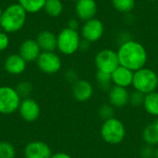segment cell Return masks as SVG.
I'll return each mask as SVG.
<instances>
[{"mask_svg": "<svg viewBox=\"0 0 158 158\" xmlns=\"http://www.w3.org/2000/svg\"><path fill=\"white\" fill-rule=\"evenodd\" d=\"M104 33L103 23L96 19H92L84 22L81 28V36L89 43L98 41Z\"/></svg>", "mask_w": 158, "mask_h": 158, "instance_id": "cell-10", "label": "cell"}, {"mask_svg": "<svg viewBox=\"0 0 158 158\" xmlns=\"http://www.w3.org/2000/svg\"><path fill=\"white\" fill-rule=\"evenodd\" d=\"M99 116L100 118L105 121L107 119H110L112 118H114V107L111 105H103L100 108H99Z\"/></svg>", "mask_w": 158, "mask_h": 158, "instance_id": "cell-28", "label": "cell"}, {"mask_svg": "<svg viewBox=\"0 0 158 158\" xmlns=\"http://www.w3.org/2000/svg\"><path fill=\"white\" fill-rule=\"evenodd\" d=\"M46 0H18V3L27 13L34 14L44 9Z\"/></svg>", "mask_w": 158, "mask_h": 158, "instance_id": "cell-20", "label": "cell"}, {"mask_svg": "<svg viewBox=\"0 0 158 158\" xmlns=\"http://www.w3.org/2000/svg\"><path fill=\"white\" fill-rule=\"evenodd\" d=\"M95 66L100 71L112 73L119 66L118 53L111 49L101 50L95 56Z\"/></svg>", "mask_w": 158, "mask_h": 158, "instance_id": "cell-7", "label": "cell"}, {"mask_svg": "<svg viewBox=\"0 0 158 158\" xmlns=\"http://www.w3.org/2000/svg\"><path fill=\"white\" fill-rule=\"evenodd\" d=\"M95 79H96V81L99 84V86L101 88H103L104 90H106L107 88H109V86L112 82L111 73H107V72H104V71H100V70H97Z\"/></svg>", "mask_w": 158, "mask_h": 158, "instance_id": "cell-24", "label": "cell"}, {"mask_svg": "<svg viewBox=\"0 0 158 158\" xmlns=\"http://www.w3.org/2000/svg\"><path fill=\"white\" fill-rule=\"evenodd\" d=\"M27 14L19 3L10 4L3 10L0 19L1 30L7 34L19 31L25 25Z\"/></svg>", "mask_w": 158, "mask_h": 158, "instance_id": "cell-2", "label": "cell"}, {"mask_svg": "<svg viewBox=\"0 0 158 158\" xmlns=\"http://www.w3.org/2000/svg\"><path fill=\"white\" fill-rule=\"evenodd\" d=\"M155 154L156 151L153 149L151 145H146L141 151V156L143 158H151L152 156H155Z\"/></svg>", "mask_w": 158, "mask_h": 158, "instance_id": "cell-30", "label": "cell"}, {"mask_svg": "<svg viewBox=\"0 0 158 158\" xmlns=\"http://www.w3.org/2000/svg\"><path fill=\"white\" fill-rule=\"evenodd\" d=\"M143 106L147 113L152 116L158 117V93L152 92L150 94H145Z\"/></svg>", "mask_w": 158, "mask_h": 158, "instance_id": "cell-19", "label": "cell"}, {"mask_svg": "<svg viewBox=\"0 0 158 158\" xmlns=\"http://www.w3.org/2000/svg\"><path fill=\"white\" fill-rule=\"evenodd\" d=\"M75 10L80 19L87 21L94 19L97 12V6L94 0H79L76 2Z\"/></svg>", "mask_w": 158, "mask_h": 158, "instance_id": "cell-14", "label": "cell"}, {"mask_svg": "<svg viewBox=\"0 0 158 158\" xmlns=\"http://www.w3.org/2000/svg\"><path fill=\"white\" fill-rule=\"evenodd\" d=\"M132 85L136 91L143 94L155 92L158 86V75L151 69L143 68L134 71Z\"/></svg>", "mask_w": 158, "mask_h": 158, "instance_id": "cell-3", "label": "cell"}, {"mask_svg": "<svg viewBox=\"0 0 158 158\" xmlns=\"http://www.w3.org/2000/svg\"><path fill=\"white\" fill-rule=\"evenodd\" d=\"M15 89L17 90L19 96L24 99V98L29 97L30 94L32 91V85L29 81H21L17 85V87Z\"/></svg>", "mask_w": 158, "mask_h": 158, "instance_id": "cell-26", "label": "cell"}, {"mask_svg": "<svg viewBox=\"0 0 158 158\" xmlns=\"http://www.w3.org/2000/svg\"><path fill=\"white\" fill-rule=\"evenodd\" d=\"M35 40L42 52H54L56 49V35L49 31H42Z\"/></svg>", "mask_w": 158, "mask_h": 158, "instance_id": "cell-18", "label": "cell"}, {"mask_svg": "<svg viewBox=\"0 0 158 158\" xmlns=\"http://www.w3.org/2000/svg\"><path fill=\"white\" fill-rule=\"evenodd\" d=\"M69 29H72V30H75L77 31V29L79 28V22L77 19H72L69 21V26H68Z\"/></svg>", "mask_w": 158, "mask_h": 158, "instance_id": "cell-32", "label": "cell"}, {"mask_svg": "<svg viewBox=\"0 0 158 158\" xmlns=\"http://www.w3.org/2000/svg\"><path fill=\"white\" fill-rule=\"evenodd\" d=\"M19 112L24 121L31 123L39 118L41 109L39 104L34 99L27 97L21 100L19 107Z\"/></svg>", "mask_w": 158, "mask_h": 158, "instance_id": "cell-9", "label": "cell"}, {"mask_svg": "<svg viewBox=\"0 0 158 158\" xmlns=\"http://www.w3.org/2000/svg\"><path fill=\"white\" fill-rule=\"evenodd\" d=\"M2 14H3V9H2V7H1V6H0V19H1Z\"/></svg>", "mask_w": 158, "mask_h": 158, "instance_id": "cell-35", "label": "cell"}, {"mask_svg": "<svg viewBox=\"0 0 158 158\" xmlns=\"http://www.w3.org/2000/svg\"><path fill=\"white\" fill-rule=\"evenodd\" d=\"M38 69L45 74H55L61 69V59L55 52H41L36 60Z\"/></svg>", "mask_w": 158, "mask_h": 158, "instance_id": "cell-8", "label": "cell"}, {"mask_svg": "<svg viewBox=\"0 0 158 158\" xmlns=\"http://www.w3.org/2000/svg\"><path fill=\"white\" fill-rule=\"evenodd\" d=\"M112 4L119 12H130L134 8L135 0H112Z\"/></svg>", "mask_w": 158, "mask_h": 158, "instance_id": "cell-23", "label": "cell"}, {"mask_svg": "<svg viewBox=\"0 0 158 158\" xmlns=\"http://www.w3.org/2000/svg\"><path fill=\"white\" fill-rule=\"evenodd\" d=\"M66 77H67V79L69 80V81H71V82H76L77 81V75L75 74V72L74 71H72V70H69V71H68V73L66 74Z\"/></svg>", "mask_w": 158, "mask_h": 158, "instance_id": "cell-31", "label": "cell"}, {"mask_svg": "<svg viewBox=\"0 0 158 158\" xmlns=\"http://www.w3.org/2000/svg\"><path fill=\"white\" fill-rule=\"evenodd\" d=\"M16 149L8 142H0V158H15Z\"/></svg>", "mask_w": 158, "mask_h": 158, "instance_id": "cell-25", "label": "cell"}, {"mask_svg": "<svg viewBox=\"0 0 158 158\" xmlns=\"http://www.w3.org/2000/svg\"><path fill=\"white\" fill-rule=\"evenodd\" d=\"M9 1H13V0H9Z\"/></svg>", "mask_w": 158, "mask_h": 158, "instance_id": "cell-39", "label": "cell"}, {"mask_svg": "<svg viewBox=\"0 0 158 158\" xmlns=\"http://www.w3.org/2000/svg\"><path fill=\"white\" fill-rule=\"evenodd\" d=\"M9 43H10V40H9L8 34L1 30L0 31V52L5 51L8 47Z\"/></svg>", "mask_w": 158, "mask_h": 158, "instance_id": "cell-29", "label": "cell"}, {"mask_svg": "<svg viewBox=\"0 0 158 158\" xmlns=\"http://www.w3.org/2000/svg\"><path fill=\"white\" fill-rule=\"evenodd\" d=\"M155 157L158 158V148L156 150V154H155Z\"/></svg>", "mask_w": 158, "mask_h": 158, "instance_id": "cell-34", "label": "cell"}, {"mask_svg": "<svg viewBox=\"0 0 158 158\" xmlns=\"http://www.w3.org/2000/svg\"><path fill=\"white\" fill-rule=\"evenodd\" d=\"M100 133L103 140L107 143L118 144L124 140L126 131L123 123L119 119L112 118L104 121Z\"/></svg>", "mask_w": 158, "mask_h": 158, "instance_id": "cell-5", "label": "cell"}, {"mask_svg": "<svg viewBox=\"0 0 158 158\" xmlns=\"http://www.w3.org/2000/svg\"><path fill=\"white\" fill-rule=\"evenodd\" d=\"M73 1H75V2H78L79 0H73Z\"/></svg>", "mask_w": 158, "mask_h": 158, "instance_id": "cell-37", "label": "cell"}, {"mask_svg": "<svg viewBox=\"0 0 158 158\" xmlns=\"http://www.w3.org/2000/svg\"><path fill=\"white\" fill-rule=\"evenodd\" d=\"M148 1H156V0H148Z\"/></svg>", "mask_w": 158, "mask_h": 158, "instance_id": "cell-38", "label": "cell"}, {"mask_svg": "<svg viewBox=\"0 0 158 158\" xmlns=\"http://www.w3.org/2000/svg\"><path fill=\"white\" fill-rule=\"evenodd\" d=\"M27 67V62L19 55L11 54L4 61V69L10 75L22 74Z\"/></svg>", "mask_w": 158, "mask_h": 158, "instance_id": "cell-13", "label": "cell"}, {"mask_svg": "<svg viewBox=\"0 0 158 158\" xmlns=\"http://www.w3.org/2000/svg\"><path fill=\"white\" fill-rule=\"evenodd\" d=\"M42 50L34 39H26L24 40L19 48V55L27 62L31 63L37 60L41 54Z\"/></svg>", "mask_w": 158, "mask_h": 158, "instance_id": "cell-12", "label": "cell"}, {"mask_svg": "<svg viewBox=\"0 0 158 158\" xmlns=\"http://www.w3.org/2000/svg\"><path fill=\"white\" fill-rule=\"evenodd\" d=\"M144 97H145V94L135 90L131 94H130L129 103L132 105L133 106H141L142 105H143Z\"/></svg>", "mask_w": 158, "mask_h": 158, "instance_id": "cell-27", "label": "cell"}, {"mask_svg": "<svg viewBox=\"0 0 158 158\" xmlns=\"http://www.w3.org/2000/svg\"><path fill=\"white\" fill-rule=\"evenodd\" d=\"M155 125H156V127L157 128V130H158V118L156 119V121L155 122Z\"/></svg>", "mask_w": 158, "mask_h": 158, "instance_id": "cell-36", "label": "cell"}, {"mask_svg": "<svg viewBox=\"0 0 158 158\" xmlns=\"http://www.w3.org/2000/svg\"><path fill=\"white\" fill-rule=\"evenodd\" d=\"M143 141L146 143L147 145H156L158 143V130L156 127L155 123L150 124L145 127L143 132Z\"/></svg>", "mask_w": 158, "mask_h": 158, "instance_id": "cell-22", "label": "cell"}, {"mask_svg": "<svg viewBox=\"0 0 158 158\" xmlns=\"http://www.w3.org/2000/svg\"><path fill=\"white\" fill-rule=\"evenodd\" d=\"M44 10L48 16L56 18L61 15L63 11V4L61 0H46Z\"/></svg>", "mask_w": 158, "mask_h": 158, "instance_id": "cell-21", "label": "cell"}, {"mask_svg": "<svg viewBox=\"0 0 158 158\" xmlns=\"http://www.w3.org/2000/svg\"><path fill=\"white\" fill-rule=\"evenodd\" d=\"M133 74L134 72L123 66H118L112 73V81L115 83V85L127 88L131 85H132L133 81Z\"/></svg>", "mask_w": 158, "mask_h": 158, "instance_id": "cell-15", "label": "cell"}, {"mask_svg": "<svg viewBox=\"0 0 158 158\" xmlns=\"http://www.w3.org/2000/svg\"><path fill=\"white\" fill-rule=\"evenodd\" d=\"M21 97L17 90L10 86L0 87V114L11 115L19 110Z\"/></svg>", "mask_w": 158, "mask_h": 158, "instance_id": "cell-6", "label": "cell"}, {"mask_svg": "<svg viewBox=\"0 0 158 158\" xmlns=\"http://www.w3.org/2000/svg\"><path fill=\"white\" fill-rule=\"evenodd\" d=\"M51 158H72L70 156H69L66 153H56L52 155Z\"/></svg>", "mask_w": 158, "mask_h": 158, "instance_id": "cell-33", "label": "cell"}, {"mask_svg": "<svg viewBox=\"0 0 158 158\" xmlns=\"http://www.w3.org/2000/svg\"><path fill=\"white\" fill-rule=\"evenodd\" d=\"M25 158H51L52 151L49 145L42 141H32L24 148Z\"/></svg>", "mask_w": 158, "mask_h": 158, "instance_id": "cell-11", "label": "cell"}, {"mask_svg": "<svg viewBox=\"0 0 158 158\" xmlns=\"http://www.w3.org/2000/svg\"><path fill=\"white\" fill-rule=\"evenodd\" d=\"M108 98H109V103L113 107L120 108V107H124L129 104L130 94L126 88L115 85L110 89Z\"/></svg>", "mask_w": 158, "mask_h": 158, "instance_id": "cell-17", "label": "cell"}, {"mask_svg": "<svg viewBox=\"0 0 158 158\" xmlns=\"http://www.w3.org/2000/svg\"><path fill=\"white\" fill-rule=\"evenodd\" d=\"M118 56L119 65L132 71H137L143 68L147 61V53L143 44L135 41L123 43L118 51Z\"/></svg>", "mask_w": 158, "mask_h": 158, "instance_id": "cell-1", "label": "cell"}, {"mask_svg": "<svg viewBox=\"0 0 158 158\" xmlns=\"http://www.w3.org/2000/svg\"><path fill=\"white\" fill-rule=\"evenodd\" d=\"M93 86L86 80H79L73 83L72 94L73 97L79 102H86L93 95Z\"/></svg>", "mask_w": 158, "mask_h": 158, "instance_id": "cell-16", "label": "cell"}, {"mask_svg": "<svg viewBox=\"0 0 158 158\" xmlns=\"http://www.w3.org/2000/svg\"><path fill=\"white\" fill-rule=\"evenodd\" d=\"M80 34L77 31L64 28L56 35V48L63 55H73L80 49L81 45Z\"/></svg>", "mask_w": 158, "mask_h": 158, "instance_id": "cell-4", "label": "cell"}]
</instances>
